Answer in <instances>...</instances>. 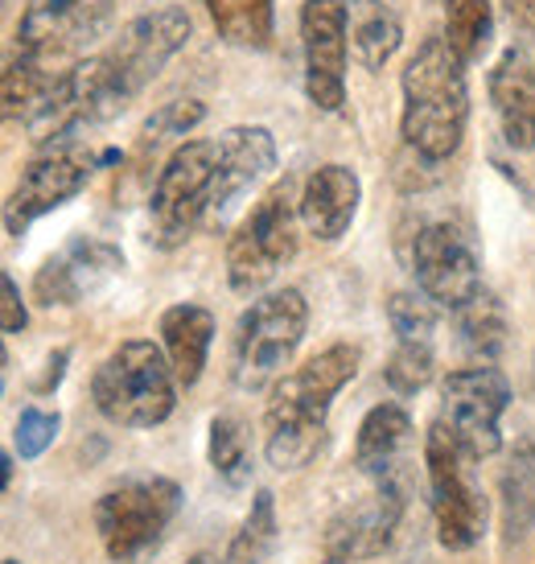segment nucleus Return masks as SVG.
I'll list each match as a JSON object with an SVG mask.
<instances>
[{
  "instance_id": "1",
  "label": "nucleus",
  "mask_w": 535,
  "mask_h": 564,
  "mask_svg": "<svg viewBox=\"0 0 535 564\" xmlns=\"http://www.w3.org/2000/svg\"><path fill=\"white\" fill-rule=\"evenodd\" d=\"M362 350L334 343L272 383L264 404V454L281 474L305 470L326 445V416L334 395L359 376Z\"/></svg>"
},
{
  "instance_id": "2",
  "label": "nucleus",
  "mask_w": 535,
  "mask_h": 564,
  "mask_svg": "<svg viewBox=\"0 0 535 564\" xmlns=\"http://www.w3.org/2000/svg\"><path fill=\"white\" fill-rule=\"evenodd\" d=\"M466 58L457 54L441 33L425 37L400 75V137L416 158L449 161L466 141L470 124V75Z\"/></svg>"
},
{
  "instance_id": "3",
  "label": "nucleus",
  "mask_w": 535,
  "mask_h": 564,
  "mask_svg": "<svg viewBox=\"0 0 535 564\" xmlns=\"http://www.w3.org/2000/svg\"><path fill=\"white\" fill-rule=\"evenodd\" d=\"M177 388L182 383H177L165 350L149 338L120 343L91 376V400L99 416L120 429H153V424L170 421Z\"/></svg>"
},
{
  "instance_id": "4",
  "label": "nucleus",
  "mask_w": 535,
  "mask_h": 564,
  "mask_svg": "<svg viewBox=\"0 0 535 564\" xmlns=\"http://www.w3.org/2000/svg\"><path fill=\"white\" fill-rule=\"evenodd\" d=\"M182 511V486L161 474H132L111 482L95 502V532L116 564H137L161 544Z\"/></svg>"
},
{
  "instance_id": "5",
  "label": "nucleus",
  "mask_w": 535,
  "mask_h": 564,
  "mask_svg": "<svg viewBox=\"0 0 535 564\" xmlns=\"http://www.w3.org/2000/svg\"><path fill=\"white\" fill-rule=\"evenodd\" d=\"M305 326H309V305L301 289H276L252 301L231 338V379L243 392L276 383L305 343Z\"/></svg>"
},
{
  "instance_id": "6",
  "label": "nucleus",
  "mask_w": 535,
  "mask_h": 564,
  "mask_svg": "<svg viewBox=\"0 0 535 564\" xmlns=\"http://www.w3.org/2000/svg\"><path fill=\"white\" fill-rule=\"evenodd\" d=\"M297 203L293 177H276L239 219L227 239V281L236 293H260L297 256Z\"/></svg>"
},
{
  "instance_id": "7",
  "label": "nucleus",
  "mask_w": 535,
  "mask_h": 564,
  "mask_svg": "<svg viewBox=\"0 0 535 564\" xmlns=\"http://www.w3.org/2000/svg\"><path fill=\"white\" fill-rule=\"evenodd\" d=\"M215 165H219V141H182L161 161L149 194V239L157 248H182L194 231L206 227Z\"/></svg>"
},
{
  "instance_id": "8",
  "label": "nucleus",
  "mask_w": 535,
  "mask_h": 564,
  "mask_svg": "<svg viewBox=\"0 0 535 564\" xmlns=\"http://www.w3.org/2000/svg\"><path fill=\"white\" fill-rule=\"evenodd\" d=\"M408 268L416 289L437 310L457 314L466 301L482 293V251L461 219H428L416 227L408 243Z\"/></svg>"
},
{
  "instance_id": "9",
  "label": "nucleus",
  "mask_w": 535,
  "mask_h": 564,
  "mask_svg": "<svg viewBox=\"0 0 535 564\" xmlns=\"http://www.w3.org/2000/svg\"><path fill=\"white\" fill-rule=\"evenodd\" d=\"M511 408V383L499 367L478 362L449 371L441 383V412L437 424L457 441V449L482 462L503 449V412Z\"/></svg>"
},
{
  "instance_id": "10",
  "label": "nucleus",
  "mask_w": 535,
  "mask_h": 564,
  "mask_svg": "<svg viewBox=\"0 0 535 564\" xmlns=\"http://www.w3.org/2000/svg\"><path fill=\"white\" fill-rule=\"evenodd\" d=\"M470 457L457 449V441L433 421L425 437V474H428V495H433V519H437V540L449 552L473 549L482 532H487L490 507L482 490L470 478Z\"/></svg>"
},
{
  "instance_id": "11",
  "label": "nucleus",
  "mask_w": 535,
  "mask_h": 564,
  "mask_svg": "<svg viewBox=\"0 0 535 564\" xmlns=\"http://www.w3.org/2000/svg\"><path fill=\"white\" fill-rule=\"evenodd\" d=\"M116 0H30L17 21V54L54 66L83 63V54L111 30Z\"/></svg>"
},
{
  "instance_id": "12",
  "label": "nucleus",
  "mask_w": 535,
  "mask_h": 564,
  "mask_svg": "<svg viewBox=\"0 0 535 564\" xmlns=\"http://www.w3.org/2000/svg\"><path fill=\"white\" fill-rule=\"evenodd\" d=\"M189 30H194V25H189L186 9L161 4V9H149V13L132 17L124 30L116 33V42H111L108 50H99L111 70V83H116V91H120L124 104L137 99V95L170 66V58L189 42Z\"/></svg>"
},
{
  "instance_id": "13",
  "label": "nucleus",
  "mask_w": 535,
  "mask_h": 564,
  "mask_svg": "<svg viewBox=\"0 0 535 564\" xmlns=\"http://www.w3.org/2000/svg\"><path fill=\"white\" fill-rule=\"evenodd\" d=\"M95 165H99V158H95L91 149H83V144H54V149H42V153L21 170L13 194H9V203H4V227H9V236L21 239L42 215L70 203V198L91 182Z\"/></svg>"
},
{
  "instance_id": "14",
  "label": "nucleus",
  "mask_w": 535,
  "mask_h": 564,
  "mask_svg": "<svg viewBox=\"0 0 535 564\" xmlns=\"http://www.w3.org/2000/svg\"><path fill=\"white\" fill-rule=\"evenodd\" d=\"M301 50H305V95L317 111H342L347 104V0L301 4Z\"/></svg>"
},
{
  "instance_id": "15",
  "label": "nucleus",
  "mask_w": 535,
  "mask_h": 564,
  "mask_svg": "<svg viewBox=\"0 0 535 564\" xmlns=\"http://www.w3.org/2000/svg\"><path fill=\"white\" fill-rule=\"evenodd\" d=\"M219 141V165H215V182H210V206H206V231H215L231 219L248 194H252L268 173L276 170V141L272 132L260 124H236L227 128Z\"/></svg>"
},
{
  "instance_id": "16",
  "label": "nucleus",
  "mask_w": 535,
  "mask_h": 564,
  "mask_svg": "<svg viewBox=\"0 0 535 564\" xmlns=\"http://www.w3.org/2000/svg\"><path fill=\"white\" fill-rule=\"evenodd\" d=\"M404 519V486L395 482H375L371 495L342 502L326 523V556L334 561H371L379 552H387V544L400 532Z\"/></svg>"
},
{
  "instance_id": "17",
  "label": "nucleus",
  "mask_w": 535,
  "mask_h": 564,
  "mask_svg": "<svg viewBox=\"0 0 535 564\" xmlns=\"http://www.w3.org/2000/svg\"><path fill=\"white\" fill-rule=\"evenodd\" d=\"M120 268H124V251L116 248V243L75 236L37 268L33 301L46 305V310H54V305H79L83 297L99 293Z\"/></svg>"
},
{
  "instance_id": "18",
  "label": "nucleus",
  "mask_w": 535,
  "mask_h": 564,
  "mask_svg": "<svg viewBox=\"0 0 535 564\" xmlns=\"http://www.w3.org/2000/svg\"><path fill=\"white\" fill-rule=\"evenodd\" d=\"M362 182L350 165H317L305 186H301V227L317 239V243H334L350 231V223L359 215Z\"/></svg>"
},
{
  "instance_id": "19",
  "label": "nucleus",
  "mask_w": 535,
  "mask_h": 564,
  "mask_svg": "<svg viewBox=\"0 0 535 564\" xmlns=\"http://www.w3.org/2000/svg\"><path fill=\"white\" fill-rule=\"evenodd\" d=\"M490 104L511 149H535V54L523 46L503 50L490 70Z\"/></svg>"
},
{
  "instance_id": "20",
  "label": "nucleus",
  "mask_w": 535,
  "mask_h": 564,
  "mask_svg": "<svg viewBox=\"0 0 535 564\" xmlns=\"http://www.w3.org/2000/svg\"><path fill=\"white\" fill-rule=\"evenodd\" d=\"M412 445V416L404 404H375L359 424L354 437V466L375 482L404 486L400 466L408 462Z\"/></svg>"
},
{
  "instance_id": "21",
  "label": "nucleus",
  "mask_w": 535,
  "mask_h": 564,
  "mask_svg": "<svg viewBox=\"0 0 535 564\" xmlns=\"http://www.w3.org/2000/svg\"><path fill=\"white\" fill-rule=\"evenodd\" d=\"M210 343H215V314L210 310L182 301V305H170L161 314V350H165L182 388H194L203 379Z\"/></svg>"
},
{
  "instance_id": "22",
  "label": "nucleus",
  "mask_w": 535,
  "mask_h": 564,
  "mask_svg": "<svg viewBox=\"0 0 535 564\" xmlns=\"http://www.w3.org/2000/svg\"><path fill=\"white\" fill-rule=\"evenodd\" d=\"M350 54L362 70H383L404 46V4L400 0H347Z\"/></svg>"
},
{
  "instance_id": "23",
  "label": "nucleus",
  "mask_w": 535,
  "mask_h": 564,
  "mask_svg": "<svg viewBox=\"0 0 535 564\" xmlns=\"http://www.w3.org/2000/svg\"><path fill=\"white\" fill-rule=\"evenodd\" d=\"M58 79H63V70L33 63L25 54H13L9 66H4V120H9V124L21 120L25 128L37 124V116L46 111Z\"/></svg>"
},
{
  "instance_id": "24",
  "label": "nucleus",
  "mask_w": 535,
  "mask_h": 564,
  "mask_svg": "<svg viewBox=\"0 0 535 564\" xmlns=\"http://www.w3.org/2000/svg\"><path fill=\"white\" fill-rule=\"evenodd\" d=\"M499 490H503V540L515 544L535 523V437H523L515 445Z\"/></svg>"
},
{
  "instance_id": "25",
  "label": "nucleus",
  "mask_w": 535,
  "mask_h": 564,
  "mask_svg": "<svg viewBox=\"0 0 535 564\" xmlns=\"http://www.w3.org/2000/svg\"><path fill=\"white\" fill-rule=\"evenodd\" d=\"M219 37L231 46L264 50L276 30V4L272 0H203Z\"/></svg>"
},
{
  "instance_id": "26",
  "label": "nucleus",
  "mask_w": 535,
  "mask_h": 564,
  "mask_svg": "<svg viewBox=\"0 0 535 564\" xmlns=\"http://www.w3.org/2000/svg\"><path fill=\"white\" fill-rule=\"evenodd\" d=\"M457 334H461V346L470 350L478 362H490L503 355L506 346V310L503 301L494 297L490 289H482L473 301H466L457 310Z\"/></svg>"
},
{
  "instance_id": "27",
  "label": "nucleus",
  "mask_w": 535,
  "mask_h": 564,
  "mask_svg": "<svg viewBox=\"0 0 535 564\" xmlns=\"http://www.w3.org/2000/svg\"><path fill=\"white\" fill-rule=\"evenodd\" d=\"M210 466L227 486H243L252 478V433L231 412L210 421Z\"/></svg>"
},
{
  "instance_id": "28",
  "label": "nucleus",
  "mask_w": 535,
  "mask_h": 564,
  "mask_svg": "<svg viewBox=\"0 0 535 564\" xmlns=\"http://www.w3.org/2000/svg\"><path fill=\"white\" fill-rule=\"evenodd\" d=\"M276 499H272V490H260L252 499V511L248 519L239 523L236 540H231V549L222 556V564H264L268 552L276 549Z\"/></svg>"
},
{
  "instance_id": "29",
  "label": "nucleus",
  "mask_w": 535,
  "mask_h": 564,
  "mask_svg": "<svg viewBox=\"0 0 535 564\" xmlns=\"http://www.w3.org/2000/svg\"><path fill=\"white\" fill-rule=\"evenodd\" d=\"M490 25H494V9L490 0H445V42L466 58H482L490 42Z\"/></svg>"
},
{
  "instance_id": "30",
  "label": "nucleus",
  "mask_w": 535,
  "mask_h": 564,
  "mask_svg": "<svg viewBox=\"0 0 535 564\" xmlns=\"http://www.w3.org/2000/svg\"><path fill=\"white\" fill-rule=\"evenodd\" d=\"M203 116H206V108L198 104V99H186V104H165V108H161L157 116H149V124L141 128L137 158L149 165V158H157L161 144H170V141L182 144V137H186L189 128L198 124Z\"/></svg>"
},
{
  "instance_id": "31",
  "label": "nucleus",
  "mask_w": 535,
  "mask_h": 564,
  "mask_svg": "<svg viewBox=\"0 0 535 564\" xmlns=\"http://www.w3.org/2000/svg\"><path fill=\"white\" fill-rule=\"evenodd\" d=\"M433 371H437L433 343H400L392 350L387 367H383V379H387V388H392V392L416 395L421 388H428Z\"/></svg>"
},
{
  "instance_id": "32",
  "label": "nucleus",
  "mask_w": 535,
  "mask_h": 564,
  "mask_svg": "<svg viewBox=\"0 0 535 564\" xmlns=\"http://www.w3.org/2000/svg\"><path fill=\"white\" fill-rule=\"evenodd\" d=\"M387 322L400 334V343H433L437 305L421 289H404V293H392V301H387Z\"/></svg>"
},
{
  "instance_id": "33",
  "label": "nucleus",
  "mask_w": 535,
  "mask_h": 564,
  "mask_svg": "<svg viewBox=\"0 0 535 564\" xmlns=\"http://www.w3.org/2000/svg\"><path fill=\"white\" fill-rule=\"evenodd\" d=\"M58 412H46V408H25L21 416H17V433H13V445L21 457H42L54 445L58 437Z\"/></svg>"
},
{
  "instance_id": "34",
  "label": "nucleus",
  "mask_w": 535,
  "mask_h": 564,
  "mask_svg": "<svg viewBox=\"0 0 535 564\" xmlns=\"http://www.w3.org/2000/svg\"><path fill=\"white\" fill-rule=\"evenodd\" d=\"M0 293H4V301H0V326H4V334H17V329H25L30 314H25L21 289H17V281L9 276V272L0 276Z\"/></svg>"
},
{
  "instance_id": "35",
  "label": "nucleus",
  "mask_w": 535,
  "mask_h": 564,
  "mask_svg": "<svg viewBox=\"0 0 535 564\" xmlns=\"http://www.w3.org/2000/svg\"><path fill=\"white\" fill-rule=\"evenodd\" d=\"M511 21H520L523 30H535V0H506Z\"/></svg>"
},
{
  "instance_id": "36",
  "label": "nucleus",
  "mask_w": 535,
  "mask_h": 564,
  "mask_svg": "<svg viewBox=\"0 0 535 564\" xmlns=\"http://www.w3.org/2000/svg\"><path fill=\"white\" fill-rule=\"evenodd\" d=\"M189 564H222V561H215V556H206V552H203V556H194Z\"/></svg>"
},
{
  "instance_id": "37",
  "label": "nucleus",
  "mask_w": 535,
  "mask_h": 564,
  "mask_svg": "<svg viewBox=\"0 0 535 564\" xmlns=\"http://www.w3.org/2000/svg\"><path fill=\"white\" fill-rule=\"evenodd\" d=\"M321 564H347V561H334V556H326V561H321Z\"/></svg>"
},
{
  "instance_id": "38",
  "label": "nucleus",
  "mask_w": 535,
  "mask_h": 564,
  "mask_svg": "<svg viewBox=\"0 0 535 564\" xmlns=\"http://www.w3.org/2000/svg\"><path fill=\"white\" fill-rule=\"evenodd\" d=\"M4 564H17V561H4Z\"/></svg>"
}]
</instances>
